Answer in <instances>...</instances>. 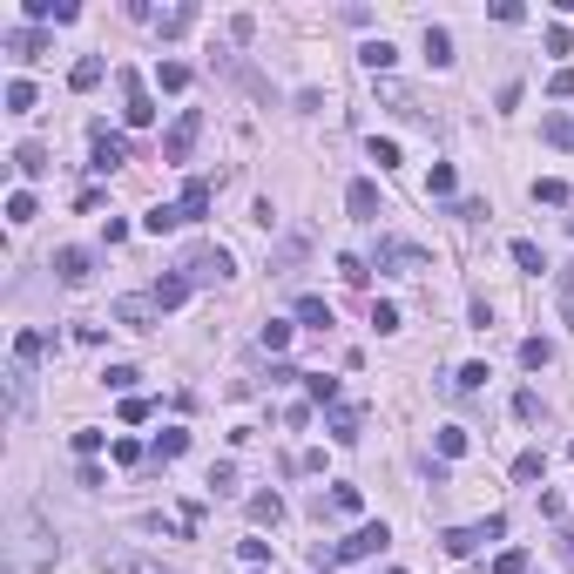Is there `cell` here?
<instances>
[{"label":"cell","instance_id":"43","mask_svg":"<svg viewBox=\"0 0 574 574\" xmlns=\"http://www.w3.org/2000/svg\"><path fill=\"white\" fill-rule=\"evenodd\" d=\"M365 149H372V163H378V169H393V163H399V142H378V136H372Z\"/></svg>","mask_w":574,"mask_h":574},{"label":"cell","instance_id":"49","mask_svg":"<svg viewBox=\"0 0 574 574\" xmlns=\"http://www.w3.org/2000/svg\"><path fill=\"white\" fill-rule=\"evenodd\" d=\"M372 325L378 332H399V304H372Z\"/></svg>","mask_w":574,"mask_h":574},{"label":"cell","instance_id":"11","mask_svg":"<svg viewBox=\"0 0 574 574\" xmlns=\"http://www.w3.org/2000/svg\"><path fill=\"white\" fill-rule=\"evenodd\" d=\"M345 210L359 216V224H378V190H372V182H365V176H359V182H351V190H345Z\"/></svg>","mask_w":574,"mask_h":574},{"label":"cell","instance_id":"13","mask_svg":"<svg viewBox=\"0 0 574 574\" xmlns=\"http://www.w3.org/2000/svg\"><path fill=\"white\" fill-rule=\"evenodd\" d=\"M378 102H385V108H399V115H426V108H419V95H412V89H399L393 75L378 81Z\"/></svg>","mask_w":574,"mask_h":574},{"label":"cell","instance_id":"22","mask_svg":"<svg viewBox=\"0 0 574 574\" xmlns=\"http://www.w3.org/2000/svg\"><path fill=\"white\" fill-rule=\"evenodd\" d=\"M359 61H365V68H372L378 81H385V68H393V61H399V47H393V41H365V47H359Z\"/></svg>","mask_w":574,"mask_h":574},{"label":"cell","instance_id":"17","mask_svg":"<svg viewBox=\"0 0 574 574\" xmlns=\"http://www.w3.org/2000/svg\"><path fill=\"white\" fill-rule=\"evenodd\" d=\"M142 230H149V237H169V230H182V203H156V210L142 216Z\"/></svg>","mask_w":574,"mask_h":574},{"label":"cell","instance_id":"24","mask_svg":"<svg viewBox=\"0 0 574 574\" xmlns=\"http://www.w3.org/2000/svg\"><path fill=\"white\" fill-rule=\"evenodd\" d=\"M156 89H163V95H182V89H190V68H182V61H156Z\"/></svg>","mask_w":574,"mask_h":574},{"label":"cell","instance_id":"19","mask_svg":"<svg viewBox=\"0 0 574 574\" xmlns=\"http://www.w3.org/2000/svg\"><path fill=\"white\" fill-rule=\"evenodd\" d=\"M102 568H108V574H169L163 561H149V554H108Z\"/></svg>","mask_w":574,"mask_h":574},{"label":"cell","instance_id":"38","mask_svg":"<svg viewBox=\"0 0 574 574\" xmlns=\"http://www.w3.org/2000/svg\"><path fill=\"white\" fill-rule=\"evenodd\" d=\"M541 467H547V460H541V446H528V453L514 460V480H541Z\"/></svg>","mask_w":574,"mask_h":574},{"label":"cell","instance_id":"35","mask_svg":"<svg viewBox=\"0 0 574 574\" xmlns=\"http://www.w3.org/2000/svg\"><path fill=\"white\" fill-rule=\"evenodd\" d=\"M41 351H47V332H21V338H14V359H21V365H34Z\"/></svg>","mask_w":574,"mask_h":574},{"label":"cell","instance_id":"27","mask_svg":"<svg viewBox=\"0 0 574 574\" xmlns=\"http://www.w3.org/2000/svg\"><path fill=\"white\" fill-rule=\"evenodd\" d=\"M433 446H439V460H460V453H467V426H439Z\"/></svg>","mask_w":574,"mask_h":574},{"label":"cell","instance_id":"52","mask_svg":"<svg viewBox=\"0 0 574 574\" xmlns=\"http://www.w3.org/2000/svg\"><path fill=\"white\" fill-rule=\"evenodd\" d=\"M514 419H541V399H534V393H514Z\"/></svg>","mask_w":574,"mask_h":574},{"label":"cell","instance_id":"54","mask_svg":"<svg viewBox=\"0 0 574 574\" xmlns=\"http://www.w3.org/2000/svg\"><path fill=\"white\" fill-rule=\"evenodd\" d=\"M385 574H406V568H385Z\"/></svg>","mask_w":574,"mask_h":574},{"label":"cell","instance_id":"1","mask_svg":"<svg viewBox=\"0 0 574 574\" xmlns=\"http://www.w3.org/2000/svg\"><path fill=\"white\" fill-rule=\"evenodd\" d=\"M0 561H7V574H47L55 568V528L34 507H14L7 534H0Z\"/></svg>","mask_w":574,"mask_h":574},{"label":"cell","instance_id":"53","mask_svg":"<svg viewBox=\"0 0 574 574\" xmlns=\"http://www.w3.org/2000/svg\"><path fill=\"white\" fill-rule=\"evenodd\" d=\"M561 554H568V561H574V528H568V534H561Z\"/></svg>","mask_w":574,"mask_h":574},{"label":"cell","instance_id":"2","mask_svg":"<svg viewBox=\"0 0 574 574\" xmlns=\"http://www.w3.org/2000/svg\"><path fill=\"white\" fill-rule=\"evenodd\" d=\"M385 541H393V534H385V520H365V528L345 534L338 547H311V561H317V568H345V561H372Z\"/></svg>","mask_w":574,"mask_h":574},{"label":"cell","instance_id":"30","mask_svg":"<svg viewBox=\"0 0 574 574\" xmlns=\"http://www.w3.org/2000/svg\"><path fill=\"white\" fill-rule=\"evenodd\" d=\"M250 520H264V528H277V520H284V500H277V494H257V500H250Z\"/></svg>","mask_w":574,"mask_h":574},{"label":"cell","instance_id":"15","mask_svg":"<svg viewBox=\"0 0 574 574\" xmlns=\"http://www.w3.org/2000/svg\"><path fill=\"white\" fill-rule=\"evenodd\" d=\"M182 453H190V433H182V426H163L156 446H149V460H182Z\"/></svg>","mask_w":574,"mask_h":574},{"label":"cell","instance_id":"56","mask_svg":"<svg viewBox=\"0 0 574 574\" xmlns=\"http://www.w3.org/2000/svg\"><path fill=\"white\" fill-rule=\"evenodd\" d=\"M250 574H257V568H250Z\"/></svg>","mask_w":574,"mask_h":574},{"label":"cell","instance_id":"45","mask_svg":"<svg viewBox=\"0 0 574 574\" xmlns=\"http://www.w3.org/2000/svg\"><path fill=\"white\" fill-rule=\"evenodd\" d=\"M338 277H345V284H365L372 271H365V257H338Z\"/></svg>","mask_w":574,"mask_h":574},{"label":"cell","instance_id":"14","mask_svg":"<svg viewBox=\"0 0 574 574\" xmlns=\"http://www.w3.org/2000/svg\"><path fill=\"white\" fill-rule=\"evenodd\" d=\"M149 298H156V304H163V311H176V304H182V298H190V277H182V271H169V277H156V291H149Z\"/></svg>","mask_w":574,"mask_h":574},{"label":"cell","instance_id":"37","mask_svg":"<svg viewBox=\"0 0 574 574\" xmlns=\"http://www.w3.org/2000/svg\"><path fill=\"white\" fill-rule=\"evenodd\" d=\"M534 203H554V210H561V203H568V182H561V176H541V182H534Z\"/></svg>","mask_w":574,"mask_h":574},{"label":"cell","instance_id":"12","mask_svg":"<svg viewBox=\"0 0 574 574\" xmlns=\"http://www.w3.org/2000/svg\"><path fill=\"white\" fill-rule=\"evenodd\" d=\"M203 210H210V176H190L182 182V224H197Z\"/></svg>","mask_w":574,"mask_h":574},{"label":"cell","instance_id":"46","mask_svg":"<svg viewBox=\"0 0 574 574\" xmlns=\"http://www.w3.org/2000/svg\"><path fill=\"white\" fill-rule=\"evenodd\" d=\"M230 486H237V467H230V460H224V467H210V494H230Z\"/></svg>","mask_w":574,"mask_h":574},{"label":"cell","instance_id":"18","mask_svg":"<svg viewBox=\"0 0 574 574\" xmlns=\"http://www.w3.org/2000/svg\"><path fill=\"white\" fill-rule=\"evenodd\" d=\"M7 47H14L21 61H41L47 55V34L41 28H14V34H7Z\"/></svg>","mask_w":574,"mask_h":574},{"label":"cell","instance_id":"48","mask_svg":"<svg viewBox=\"0 0 574 574\" xmlns=\"http://www.w3.org/2000/svg\"><path fill=\"white\" fill-rule=\"evenodd\" d=\"M108 453H115V467H136V460H142V446H136V439H115Z\"/></svg>","mask_w":574,"mask_h":574},{"label":"cell","instance_id":"31","mask_svg":"<svg viewBox=\"0 0 574 574\" xmlns=\"http://www.w3.org/2000/svg\"><path fill=\"white\" fill-rule=\"evenodd\" d=\"M486 574H528V547H500Z\"/></svg>","mask_w":574,"mask_h":574},{"label":"cell","instance_id":"40","mask_svg":"<svg viewBox=\"0 0 574 574\" xmlns=\"http://www.w3.org/2000/svg\"><path fill=\"white\" fill-rule=\"evenodd\" d=\"M257 338H264V351H284V345H291V325H284V317H271Z\"/></svg>","mask_w":574,"mask_h":574},{"label":"cell","instance_id":"42","mask_svg":"<svg viewBox=\"0 0 574 574\" xmlns=\"http://www.w3.org/2000/svg\"><path fill=\"white\" fill-rule=\"evenodd\" d=\"M102 378H108V385H115V393H129V385H136V378H142V372H136V365H108V372H102Z\"/></svg>","mask_w":574,"mask_h":574},{"label":"cell","instance_id":"8","mask_svg":"<svg viewBox=\"0 0 574 574\" xmlns=\"http://www.w3.org/2000/svg\"><path fill=\"white\" fill-rule=\"evenodd\" d=\"M156 317H163L156 298H115V325H129V332H149Z\"/></svg>","mask_w":574,"mask_h":574},{"label":"cell","instance_id":"36","mask_svg":"<svg viewBox=\"0 0 574 574\" xmlns=\"http://www.w3.org/2000/svg\"><path fill=\"white\" fill-rule=\"evenodd\" d=\"M298 317H304V325H317V332H325V325H332V304H325V298H298Z\"/></svg>","mask_w":574,"mask_h":574},{"label":"cell","instance_id":"21","mask_svg":"<svg viewBox=\"0 0 574 574\" xmlns=\"http://www.w3.org/2000/svg\"><path fill=\"white\" fill-rule=\"evenodd\" d=\"M102 75H108V68H102V55H81L75 68H68V81H75L81 95H89V89H102Z\"/></svg>","mask_w":574,"mask_h":574},{"label":"cell","instance_id":"16","mask_svg":"<svg viewBox=\"0 0 574 574\" xmlns=\"http://www.w3.org/2000/svg\"><path fill=\"white\" fill-rule=\"evenodd\" d=\"M480 541H486L480 528H446V534H439V547H446V554H453V561H467V554H473V547H480Z\"/></svg>","mask_w":574,"mask_h":574},{"label":"cell","instance_id":"5","mask_svg":"<svg viewBox=\"0 0 574 574\" xmlns=\"http://www.w3.org/2000/svg\"><path fill=\"white\" fill-rule=\"evenodd\" d=\"M197 136H203V115H197V108H182V115L169 122V136H163V163H190Z\"/></svg>","mask_w":574,"mask_h":574},{"label":"cell","instance_id":"55","mask_svg":"<svg viewBox=\"0 0 574 574\" xmlns=\"http://www.w3.org/2000/svg\"><path fill=\"white\" fill-rule=\"evenodd\" d=\"M568 460H574V446H568Z\"/></svg>","mask_w":574,"mask_h":574},{"label":"cell","instance_id":"34","mask_svg":"<svg viewBox=\"0 0 574 574\" xmlns=\"http://www.w3.org/2000/svg\"><path fill=\"white\" fill-rule=\"evenodd\" d=\"M7 108H14V115H28V108H34V81H28V75L7 81Z\"/></svg>","mask_w":574,"mask_h":574},{"label":"cell","instance_id":"3","mask_svg":"<svg viewBox=\"0 0 574 574\" xmlns=\"http://www.w3.org/2000/svg\"><path fill=\"white\" fill-rule=\"evenodd\" d=\"M372 264H378V271H393V277H426V271H433V257H426L419 243H406V237H378Z\"/></svg>","mask_w":574,"mask_h":574},{"label":"cell","instance_id":"9","mask_svg":"<svg viewBox=\"0 0 574 574\" xmlns=\"http://www.w3.org/2000/svg\"><path fill=\"white\" fill-rule=\"evenodd\" d=\"M89 271H95L89 250H75V243H68V250H55V277H61V284H89Z\"/></svg>","mask_w":574,"mask_h":574},{"label":"cell","instance_id":"41","mask_svg":"<svg viewBox=\"0 0 574 574\" xmlns=\"http://www.w3.org/2000/svg\"><path fill=\"white\" fill-rule=\"evenodd\" d=\"M486 385V365H460V378H453V393H480Z\"/></svg>","mask_w":574,"mask_h":574},{"label":"cell","instance_id":"39","mask_svg":"<svg viewBox=\"0 0 574 574\" xmlns=\"http://www.w3.org/2000/svg\"><path fill=\"white\" fill-rule=\"evenodd\" d=\"M7 224H34V197H28V190H14V197H7Z\"/></svg>","mask_w":574,"mask_h":574},{"label":"cell","instance_id":"25","mask_svg":"<svg viewBox=\"0 0 574 574\" xmlns=\"http://www.w3.org/2000/svg\"><path fill=\"white\" fill-rule=\"evenodd\" d=\"M14 169H21V176H47V149H41V142H21V149H14Z\"/></svg>","mask_w":574,"mask_h":574},{"label":"cell","instance_id":"29","mask_svg":"<svg viewBox=\"0 0 574 574\" xmlns=\"http://www.w3.org/2000/svg\"><path fill=\"white\" fill-rule=\"evenodd\" d=\"M426 55H433V68H446V61H453V34H446V28H426Z\"/></svg>","mask_w":574,"mask_h":574},{"label":"cell","instance_id":"51","mask_svg":"<svg viewBox=\"0 0 574 574\" xmlns=\"http://www.w3.org/2000/svg\"><path fill=\"white\" fill-rule=\"evenodd\" d=\"M237 554H243V561H250V568H264V561H271V541H243V547H237Z\"/></svg>","mask_w":574,"mask_h":574},{"label":"cell","instance_id":"50","mask_svg":"<svg viewBox=\"0 0 574 574\" xmlns=\"http://www.w3.org/2000/svg\"><path fill=\"white\" fill-rule=\"evenodd\" d=\"M122 419H129V426H142V419H149V399H136V393H129V399H122Z\"/></svg>","mask_w":574,"mask_h":574},{"label":"cell","instance_id":"10","mask_svg":"<svg viewBox=\"0 0 574 574\" xmlns=\"http://www.w3.org/2000/svg\"><path fill=\"white\" fill-rule=\"evenodd\" d=\"M359 426H365V412H359V406H332V419H325V433H332L338 446H359Z\"/></svg>","mask_w":574,"mask_h":574},{"label":"cell","instance_id":"26","mask_svg":"<svg viewBox=\"0 0 574 574\" xmlns=\"http://www.w3.org/2000/svg\"><path fill=\"white\" fill-rule=\"evenodd\" d=\"M514 264H520L528 277H541V271H547V257H541V243H534V237H514Z\"/></svg>","mask_w":574,"mask_h":574},{"label":"cell","instance_id":"47","mask_svg":"<svg viewBox=\"0 0 574 574\" xmlns=\"http://www.w3.org/2000/svg\"><path fill=\"white\" fill-rule=\"evenodd\" d=\"M75 486H108V473L95 467V460H81V467H75Z\"/></svg>","mask_w":574,"mask_h":574},{"label":"cell","instance_id":"7","mask_svg":"<svg viewBox=\"0 0 574 574\" xmlns=\"http://www.w3.org/2000/svg\"><path fill=\"white\" fill-rule=\"evenodd\" d=\"M89 142H95V169H122V163H129V136H115L108 122H95Z\"/></svg>","mask_w":574,"mask_h":574},{"label":"cell","instance_id":"44","mask_svg":"<svg viewBox=\"0 0 574 574\" xmlns=\"http://www.w3.org/2000/svg\"><path fill=\"white\" fill-rule=\"evenodd\" d=\"M547 95H554V102H568V95H574V68H554V81H547Z\"/></svg>","mask_w":574,"mask_h":574},{"label":"cell","instance_id":"32","mask_svg":"<svg viewBox=\"0 0 574 574\" xmlns=\"http://www.w3.org/2000/svg\"><path fill=\"white\" fill-rule=\"evenodd\" d=\"M520 365H528V372H541V365H554V345H547V338H528V345H520Z\"/></svg>","mask_w":574,"mask_h":574},{"label":"cell","instance_id":"20","mask_svg":"<svg viewBox=\"0 0 574 574\" xmlns=\"http://www.w3.org/2000/svg\"><path fill=\"white\" fill-rule=\"evenodd\" d=\"M197 28V7H169V14H156V34L163 41H176V34H190Z\"/></svg>","mask_w":574,"mask_h":574},{"label":"cell","instance_id":"28","mask_svg":"<svg viewBox=\"0 0 574 574\" xmlns=\"http://www.w3.org/2000/svg\"><path fill=\"white\" fill-rule=\"evenodd\" d=\"M304 393H311V406H338V378H325V372H304Z\"/></svg>","mask_w":574,"mask_h":574},{"label":"cell","instance_id":"4","mask_svg":"<svg viewBox=\"0 0 574 574\" xmlns=\"http://www.w3.org/2000/svg\"><path fill=\"white\" fill-rule=\"evenodd\" d=\"M230 271H237V264H230L224 243H197V250L182 257V277H190V291H197V284H224Z\"/></svg>","mask_w":574,"mask_h":574},{"label":"cell","instance_id":"23","mask_svg":"<svg viewBox=\"0 0 574 574\" xmlns=\"http://www.w3.org/2000/svg\"><path fill=\"white\" fill-rule=\"evenodd\" d=\"M453 190H460L453 163H433V176H426V197H439V203H453Z\"/></svg>","mask_w":574,"mask_h":574},{"label":"cell","instance_id":"33","mask_svg":"<svg viewBox=\"0 0 574 574\" xmlns=\"http://www.w3.org/2000/svg\"><path fill=\"white\" fill-rule=\"evenodd\" d=\"M541 136L554 142V149H568V142H574V115H547V122H541Z\"/></svg>","mask_w":574,"mask_h":574},{"label":"cell","instance_id":"6","mask_svg":"<svg viewBox=\"0 0 574 574\" xmlns=\"http://www.w3.org/2000/svg\"><path fill=\"white\" fill-rule=\"evenodd\" d=\"M122 95H129V102H122L129 129H149V122H156V102H149V89H142V75H129V68H122Z\"/></svg>","mask_w":574,"mask_h":574}]
</instances>
